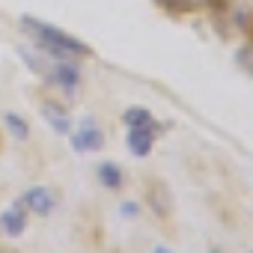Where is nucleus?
Here are the masks:
<instances>
[{
    "instance_id": "10",
    "label": "nucleus",
    "mask_w": 253,
    "mask_h": 253,
    "mask_svg": "<svg viewBox=\"0 0 253 253\" xmlns=\"http://www.w3.org/2000/svg\"><path fill=\"white\" fill-rule=\"evenodd\" d=\"M3 122H6V128L12 131L15 140H27V137H30V125H27L18 113H3Z\"/></svg>"
},
{
    "instance_id": "12",
    "label": "nucleus",
    "mask_w": 253,
    "mask_h": 253,
    "mask_svg": "<svg viewBox=\"0 0 253 253\" xmlns=\"http://www.w3.org/2000/svg\"><path fill=\"white\" fill-rule=\"evenodd\" d=\"M238 63L247 69V75H253V45H247V48L238 51Z\"/></svg>"
},
{
    "instance_id": "3",
    "label": "nucleus",
    "mask_w": 253,
    "mask_h": 253,
    "mask_svg": "<svg viewBox=\"0 0 253 253\" xmlns=\"http://www.w3.org/2000/svg\"><path fill=\"white\" fill-rule=\"evenodd\" d=\"M69 140H72V149H75V152H98V149L104 146V131L95 125L92 116H86V119L81 122V128L69 134Z\"/></svg>"
},
{
    "instance_id": "16",
    "label": "nucleus",
    "mask_w": 253,
    "mask_h": 253,
    "mask_svg": "<svg viewBox=\"0 0 253 253\" xmlns=\"http://www.w3.org/2000/svg\"><path fill=\"white\" fill-rule=\"evenodd\" d=\"M211 253H217V250H211Z\"/></svg>"
},
{
    "instance_id": "11",
    "label": "nucleus",
    "mask_w": 253,
    "mask_h": 253,
    "mask_svg": "<svg viewBox=\"0 0 253 253\" xmlns=\"http://www.w3.org/2000/svg\"><path fill=\"white\" fill-rule=\"evenodd\" d=\"M164 6L170 9H182V12H191V9H200V6H209L211 0H161Z\"/></svg>"
},
{
    "instance_id": "8",
    "label": "nucleus",
    "mask_w": 253,
    "mask_h": 253,
    "mask_svg": "<svg viewBox=\"0 0 253 253\" xmlns=\"http://www.w3.org/2000/svg\"><path fill=\"white\" fill-rule=\"evenodd\" d=\"M122 122L128 125V128H137V125H161L152 116V110H146V107H128V110L122 113Z\"/></svg>"
},
{
    "instance_id": "15",
    "label": "nucleus",
    "mask_w": 253,
    "mask_h": 253,
    "mask_svg": "<svg viewBox=\"0 0 253 253\" xmlns=\"http://www.w3.org/2000/svg\"><path fill=\"white\" fill-rule=\"evenodd\" d=\"M0 253H15V250H0Z\"/></svg>"
},
{
    "instance_id": "7",
    "label": "nucleus",
    "mask_w": 253,
    "mask_h": 253,
    "mask_svg": "<svg viewBox=\"0 0 253 253\" xmlns=\"http://www.w3.org/2000/svg\"><path fill=\"white\" fill-rule=\"evenodd\" d=\"M42 116H45V122L51 125L57 134H72V119H69V113H66L63 104L45 101V104H42Z\"/></svg>"
},
{
    "instance_id": "1",
    "label": "nucleus",
    "mask_w": 253,
    "mask_h": 253,
    "mask_svg": "<svg viewBox=\"0 0 253 253\" xmlns=\"http://www.w3.org/2000/svg\"><path fill=\"white\" fill-rule=\"evenodd\" d=\"M21 30H24L48 57H54V60H81V57H89V48H86L81 39H75V36H69L66 30L51 27V24H45V21H39V18H33V15H24V18H21Z\"/></svg>"
},
{
    "instance_id": "14",
    "label": "nucleus",
    "mask_w": 253,
    "mask_h": 253,
    "mask_svg": "<svg viewBox=\"0 0 253 253\" xmlns=\"http://www.w3.org/2000/svg\"><path fill=\"white\" fill-rule=\"evenodd\" d=\"M152 253H173V250H167V247H155Z\"/></svg>"
},
{
    "instance_id": "5",
    "label": "nucleus",
    "mask_w": 253,
    "mask_h": 253,
    "mask_svg": "<svg viewBox=\"0 0 253 253\" xmlns=\"http://www.w3.org/2000/svg\"><path fill=\"white\" fill-rule=\"evenodd\" d=\"M27 206L21 203V197L12 203V206H6L3 209V214H0V229H3L6 235H12V238H18L24 229H27Z\"/></svg>"
},
{
    "instance_id": "4",
    "label": "nucleus",
    "mask_w": 253,
    "mask_h": 253,
    "mask_svg": "<svg viewBox=\"0 0 253 253\" xmlns=\"http://www.w3.org/2000/svg\"><path fill=\"white\" fill-rule=\"evenodd\" d=\"M161 131V125H137V128H128V134H125V146H128V152L134 158H146L155 146V137Z\"/></svg>"
},
{
    "instance_id": "6",
    "label": "nucleus",
    "mask_w": 253,
    "mask_h": 253,
    "mask_svg": "<svg viewBox=\"0 0 253 253\" xmlns=\"http://www.w3.org/2000/svg\"><path fill=\"white\" fill-rule=\"evenodd\" d=\"M21 203H24L27 211H33V214H51L54 206H57L54 194H51L45 185H33V188H27V191L21 194Z\"/></svg>"
},
{
    "instance_id": "13",
    "label": "nucleus",
    "mask_w": 253,
    "mask_h": 253,
    "mask_svg": "<svg viewBox=\"0 0 253 253\" xmlns=\"http://www.w3.org/2000/svg\"><path fill=\"white\" fill-rule=\"evenodd\" d=\"M137 211H140V209H137V203H122V214H125V217H134Z\"/></svg>"
},
{
    "instance_id": "17",
    "label": "nucleus",
    "mask_w": 253,
    "mask_h": 253,
    "mask_svg": "<svg viewBox=\"0 0 253 253\" xmlns=\"http://www.w3.org/2000/svg\"><path fill=\"white\" fill-rule=\"evenodd\" d=\"M250 253H253V250H250Z\"/></svg>"
},
{
    "instance_id": "9",
    "label": "nucleus",
    "mask_w": 253,
    "mask_h": 253,
    "mask_svg": "<svg viewBox=\"0 0 253 253\" xmlns=\"http://www.w3.org/2000/svg\"><path fill=\"white\" fill-rule=\"evenodd\" d=\"M98 182H101L104 188L116 191V188H122V170H119L113 161H104V164H98Z\"/></svg>"
},
{
    "instance_id": "2",
    "label": "nucleus",
    "mask_w": 253,
    "mask_h": 253,
    "mask_svg": "<svg viewBox=\"0 0 253 253\" xmlns=\"http://www.w3.org/2000/svg\"><path fill=\"white\" fill-rule=\"evenodd\" d=\"M45 81L51 84V86H60L63 92H78V86H81V69H78V63L75 60H54L51 57V63H48V69H45Z\"/></svg>"
}]
</instances>
